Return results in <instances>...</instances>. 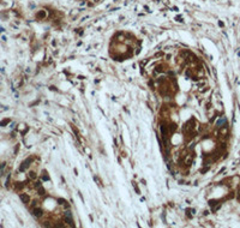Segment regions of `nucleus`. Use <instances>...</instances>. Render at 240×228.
Instances as JSON below:
<instances>
[{"label":"nucleus","instance_id":"obj_1","mask_svg":"<svg viewBox=\"0 0 240 228\" xmlns=\"http://www.w3.org/2000/svg\"><path fill=\"white\" fill-rule=\"evenodd\" d=\"M31 162V159H28V160H25L23 163H22V166H21V168H19V171L21 172H23V171H25L28 167H29V163Z\"/></svg>","mask_w":240,"mask_h":228},{"label":"nucleus","instance_id":"obj_2","mask_svg":"<svg viewBox=\"0 0 240 228\" xmlns=\"http://www.w3.org/2000/svg\"><path fill=\"white\" fill-rule=\"evenodd\" d=\"M33 215L36 217L42 216V209L41 208H33Z\"/></svg>","mask_w":240,"mask_h":228},{"label":"nucleus","instance_id":"obj_3","mask_svg":"<svg viewBox=\"0 0 240 228\" xmlns=\"http://www.w3.org/2000/svg\"><path fill=\"white\" fill-rule=\"evenodd\" d=\"M21 199H22V202H23V203H25V204H27V203H29V199H30V198H29V196H28V195H25V193H22V195H21Z\"/></svg>","mask_w":240,"mask_h":228},{"label":"nucleus","instance_id":"obj_4","mask_svg":"<svg viewBox=\"0 0 240 228\" xmlns=\"http://www.w3.org/2000/svg\"><path fill=\"white\" fill-rule=\"evenodd\" d=\"M29 178L33 179V180L36 179V173H35V172H30V173H29Z\"/></svg>","mask_w":240,"mask_h":228},{"label":"nucleus","instance_id":"obj_5","mask_svg":"<svg viewBox=\"0 0 240 228\" xmlns=\"http://www.w3.org/2000/svg\"><path fill=\"white\" fill-rule=\"evenodd\" d=\"M169 130H171V132H173L174 130H177V125H174V124H171V126H169Z\"/></svg>","mask_w":240,"mask_h":228},{"label":"nucleus","instance_id":"obj_6","mask_svg":"<svg viewBox=\"0 0 240 228\" xmlns=\"http://www.w3.org/2000/svg\"><path fill=\"white\" fill-rule=\"evenodd\" d=\"M39 193H40V195H45V190H43L42 187H40V189H39Z\"/></svg>","mask_w":240,"mask_h":228},{"label":"nucleus","instance_id":"obj_7","mask_svg":"<svg viewBox=\"0 0 240 228\" xmlns=\"http://www.w3.org/2000/svg\"><path fill=\"white\" fill-rule=\"evenodd\" d=\"M7 122H9V119H7V120H4L3 122H0V125L3 126V125H5V124H7Z\"/></svg>","mask_w":240,"mask_h":228},{"label":"nucleus","instance_id":"obj_8","mask_svg":"<svg viewBox=\"0 0 240 228\" xmlns=\"http://www.w3.org/2000/svg\"><path fill=\"white\" fill-rule=\"evenodd\" d=\"M4 30H5V29H4V28H0V33H3V31H4Z\"/></svg>","mask_w":240,"mask_h":228}]
</instances>
